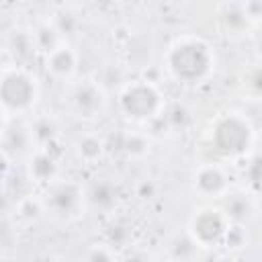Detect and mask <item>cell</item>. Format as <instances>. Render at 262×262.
<instances>
[{"instance_id": "cell-1", "label": "cell", "mask_w": 262, "mask_h": 262, "mask_svg": "<svg viewBox=\"0 0 262 262\" xmlns=\"http://www.w3.org/2000/svg\"><path fill=\"white\" fill-rule=\"evenodd\" d=\"M166 68L182 84H201L215 70V53L201 37H180L166 51Z\"/></svg>"}, {"instance_id": "cell-2", "label": "cell", "mask_w": 262, "mask_h": 262, "mask_svg": "<svg viewBox=\"0 0 262 262\" xmlns=\"http://www.w3.org/2000/svg\"><path fill=\"white\" fill-rule=\"evenodd\" d=\"M39 96L37 80L23 68L10 66L0 72V106L6 113H27Z\"/></svg>"}, {"instance_id": "cell-3", "label": "cell", "mask_w": 262, "mask_h": 262, "mask_svg": "<svg viewBox=\"0 0 262 262\" xmlns=\"http://www.w3.org/2000/svg\"><path fill=\"white\" fill-rule=\"evenodd\" d=\"M119 106L125 117L133 121H149L156 119L164 108V98L158 86L149 80H135L125 84L119 94Z\"/></svg>"}, {"instance_id": "cell-4", "label": "cell", "mask_w": 262, "mask_h": 262, "mask_svg": "<svg viewBox=\"0 0 262 262\" xmlns=\"http://www.w3.org/2000/svg\"><path fill=\"white\" fill-rule=\"evenodd\" d=\"M250 137H252V127H250L248 119H244L235 113L221 115L211 129V139H213L215 147L229 156L242 154L248 147Z\"/></svg>"}, {"instance_id": "cell-5", "label": "cell", "mask_w": 262, "mask_h": 262, "mask_svg": "<svg viewBox=\"0 0 262 262\" xmlns=\"http://www.w3.org/2000/svg\"><path fill=\"white\" fill-rule=\"evenodd\" d=\"M84 190L80 184L72 180H53L49 182V190L45 196L47 209L59 219H74L84 209Z\"/></svg>"}, {"instance_id": "cell-6", "label": "cell", "mask_w": 262, "mask_h": 262, "mask_svg": "<svg viewBox=\"0 0 262 262\" xmlns=\"http://www.w3.org/2000/svg\"><path fill=\"white\" fill-rule=\"evenodd\" d=\"M227 215L215 207H205L201 209L192 221H190V233H192V239L199 244V246H211V244H217L225 231H227Z\"/></svg>"}, {"instance_id": "cell-7", "label": "cell", "mask_w": 262, "mask_h": 262, "mask_svg": "<svg viewBox=\"0 0 262 262\" xmlns=\"http://www.w3.org/2000/svg\"><path fill=\"white\" fill-rule=\"evenodd\" d=\"M70 104L72 111L82 117V119H96L102 115L104 106H106V98H104V90L98 82H80L72 88L70 94Z\"/></svg>"}, {"instance_id": "cell-8", "label": "cell", "mask_w": 262, "mask_h": 262, "mask_svg": "<svg viewBox=\"0 0 262 262\" xmlns=\"http://www.w3.org/2000/svg\"><path fill=\"white\" fill-rule=\"evenodd\" d=\"M45 55H47L45 57V68L53 78L68 80V78L74 76V72L78 68V55L70 45L59 43L57 47H53Z\"/></svg>"}, {"instance_id": "cell-9", "label": "cell", "mask_w": 262, "mask_h": 262, "mask_svg": "<svg viewBox=\"0 0 262 262\" xmlns=\"http://www.w3.org/2000/svg\"><path fill=\"white\" fill-rule=\"evenodd\" d=\"M194 186L205 196H219L227 190V176L219 166H201L194 176Z\"/></svg>"}, {"instance_id": "cell-10", "label": "cell", "mask_w": 262, "mask_h": 262, "mask_svg": "<svg viewBox=\"0 0 262 262\" xmlns=\"http://www.w3.org/2000/svg\"><path fill=\"white\" fill-rule=\"evenodd\" d=\"M29 174H31V178L35 180V182H45V184H49V182H53L55 180V176H57V162H55V158L49 154V149H39L33 158H31V162H29Z\"/></svg>"}, {"instance_id": "cell-11", "label": "cell", "mask_w": 262, "mask_h": 262, "mask_svg": "<svg viewBox=\"0 0 262 262\" xmlns=\"http://www.w3.org/2000/svg\"><path fill=\"white\" fill-rule=\"evenodd\" d=\"M86 199L96 209H111L117 203V188H115V184L111 180L100 178V180H94L92 182V186L86 192Z\"/></svg>"}, {"instance_id": "cell-12", "label": "cell", "mask_w": 262, "mask_h": 262, "mask_svg": "<svg viewBox=\"0 0 262 262\" xmlns=\"http://www.w3.org/2000/svg\"><path fill=\"white\" fill-rule=\"evenodd\" d=\"M104 149H106V145H104V141H102L98 135H84V137H80L78 143H76L78 158L84 160V162H88V164L98 162V160L102 158Z\"/></svg>"}, {"instance_id": "cell-13", "label": "cell", "mask_w": 262, "mask_h": 262, "mask_svg": "<svg viewBox=\"0 0 262 262\" xmlns=\"http://www.w3.org/2000/svg\"><path fill=\"white\" fill-rule=\"evenodd\" d=\"M57 131H59V127H57V123H55L51 117H41V119H37V121L33 123V127H31V137H33L37 143H41V145L47 147V145L55 143Z\"/></svg>"}, {"instance_id": "cell-14", "label": "cell", "mask_w": 262, "mask_h": 262, "mask_svg": "<svg viewBox=\"0 0 262 262\" xmlns=\"http://www.w3.org/2000/svg\"><path fill=\"white\" fill-rule=\"evenodd\" d=\"M35 45L41 49V51H51L53 47H57L61 41H59V29L55 25H49V23H43L37 27L35 31V37H33Z\"/></svg>"}, {"instance_id": "cell-15", "label": "cell", "mask_w": 262, "mask_h": 262, "mask_svg": "<svg viewBox=\"0 0 262 262\" xmlns=\"http://www.w3.org/2000/svg\"><path fill=\"white\" fill-rule=\"evenodd\" d=\"M219 18H221V23L225 25L227 31H239L248 23L246 10L239 4H225L223 10H221V14H219Z\"/></svg>"}, {"instance_id": "cell-16", "label": "cell", "mask_w": 262, "mask_h": 262, "mask_svg": "<svg viewBox=\"0 0 262 262\" xmlns=\"http://www.w3.org/2000/svg\"><path fill=\"white\" fill-rule=\"evenodd\" d=\"M121 149L131 158H141L149 151V141L139 133H129V135H123Z\"/></svg>"}, {"instance_id": "cell-17", "label": "cell", "mask_w": 262, "mask_h": 262, "mask_svg": "<svg viewBox=\"0 0 262 262\" xmlns=\"http://www.w3.org/2000/svg\"><path fill=\"white\" fill-rule=\"evenodd\" d=\"M252 211V203L246 194H233L229 201H227V219H246Z\"/></svg>"}, {"instance_id": "cell-18", "label": "cell", "mask_w": 262, "mask_h": 262, "mask_svg": "<svg viewBox=\"0 0 262 262\" xmlns=\"http://www.w3.org/2000/svg\"><path fill=\"white\" fill-rule=\"evenodd\" d=\"M41 209H43V203H41V201H37V199H31V196L23 199V201H20V205H18L20 215H23V217H27V219H35V217L41 213Z\"/></svg>"}, {"instance_id": "cell-19", "label": "cell", "mask_w": 262, "mask_h": 262, "mask_svg": "<svg viewBox=\"0 0 262 262\" xmlns=\"http://www.w3.org/2000/svg\"><path fill=\"white\" fill-rule=\"evenodd\" d=\"M8 168H10V162H8V156L4 149H0V182L6 178L8 174Z\"/></svg>"}, {"instance_id": "cell-20", "label": "cell", "mask_w": 262, "mask_h": 262, "mask_svg": "<svg viewBox=\"0 0 262 262\" xmlns=\"http://www.w3.org/2000/svg\"><path fill=\"white\" fill-rule=\"evenodd\" d=\"M4 131H6V111L0 106V137H2Z\"/></svg>"}]
</instances>
